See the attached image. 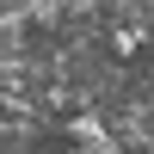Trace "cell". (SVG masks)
I'll return each mask as SVG.
<instances>
[{"label":"cell","instance_id":"1","mask_svg":"<svg viewBox=\"0 0 154 154\" xmlns=\"http://www.w3.org/2000/svg\"><path fill=\"white\" fill-rule=\"evenodd\" d=\"M142 25H117V31H111V49H117V56H136V49H142Z\"/></svg>","mask_w":154,"mask_h":154}]
</instances>
